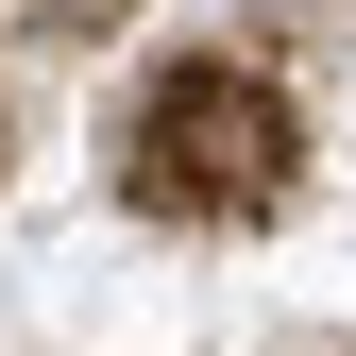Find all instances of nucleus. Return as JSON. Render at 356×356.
I'll return each mask as SVG.
<instances>
[{"mask_svg": "<svg viewBox=\"0 0 356 356\" xmlns=\"http://www.w3.org/2000/svg\"><path fill=\"white\" fill-rule=\"evenodd\" d=\"M272 187H289V102H272V68H238V51L153 68L136 136H119V204H136V220H254Z\"/></svg>", "mask_w": 356, "mask_h": 356, "instance_id": "1", "label": "nucleus"}, {"mask_svg": "<svg viewBox=\"0 0 356 356\" xmlns=\"http://www.w3.org/2000/svg\"><path fill=\"white\" fill-rule=\"evenodd\" d=\"M34 17H119V0H34Z\"/></svg>", "mask_w": 356, "mask_h": 356, "instance_id": "2", "label": "nucleus"}]
</instances>
